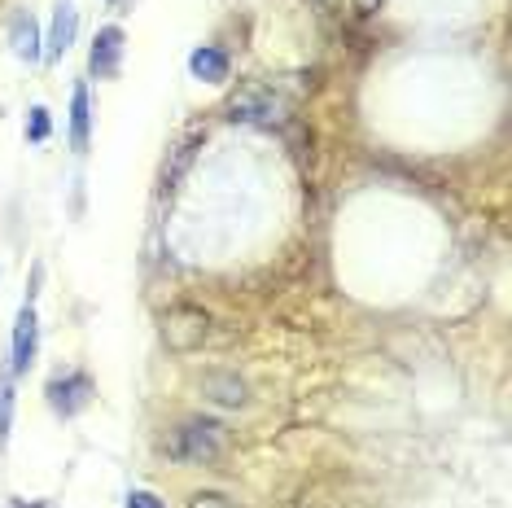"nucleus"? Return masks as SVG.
Returning a JSON list of instances; mask_svg holds the SVG:
<instances>
[{
    "label": "nucleus",
    "instance_id": "obj_1",
    "mask_svg": "<svg viewBox=\"0 0 512 508\" xmlns=\"http://www.w3.org/2000/svg\"><path fill=\"white\" fill-rule=\"evenodd\" d=\"M171 456L184 465H211L224 456V425L219 421H184L171 438Z\"/></svg>",
    "mask_w": 512,
    "mask_h": 508
},
{
    "label": "nucleus",
    "instance_id": "obj_2",
    "mask_svg": "<svg viewBox=\"0 0 512 508\" xmlns=\"http://www.w3.org/2000/svg\"><path fill=\"white\" fill-rule=\"evenodd\" d=\"M206 333H211V316L193 303H180L162 316V342H167V351H197L206 342Z\"/></svg>",
    "mask_w": 512,
    "mask_h": 508
},
{
    "label": "nucleus",
    "instance_id": "obj_3",
    "mask_svg": "<svg viewBox=\"0 0 512 508\" xmlns=\"http://www.w3.org/2000/svg\"><path fill=\"white\" fill-rule=\"evenodd\" d=\"M228 114L237 123H259V127H272V123H281L285 119V101L276 97L272 88H263V84H246L237 92V97L228 101Z\"/></svg>",
    "mask_w": 512,
    "mask_h": 508
},
{
    "label": "nucleus",
    "instance_id": "obj_4",
    "mask_svg": "<svg viewBox=\"0 0 512 508\" xmlns=\"http://www.w3.org/2000/svg\"><path fill=\"white\" fill-rule=\"evenodd\" d=\"M44 395H49V408L57 417H79L92 403V395H97V386H92L88 373H66V377H53Z\"/></svg>",
    "mask_w": 512,
    "mask_h": 508
},
{
    "label": "nucleus",
    "instance_id": "obj_5",
    "mask_svg": "<svg viewBox=\"0 0 512 508\" xmlns=\"http://www.w3.org/2000/svg\"><path fill=\"white\" fill-rule=\"evenodd\" d=\"M36 346H40V325H36V307L31 298L18 311V325H14V377H27L31 364H36Z\"/></svg>",
    "mask_w": 512,
    "mask_h": 508
},
{
    "label": "nucleus",
    "instance_id": "obj_6",
    "mask_svg": "<svg viewBox=\"0 0 512 508\" xmlns=\"http://www.w3.org/2000/svg\"><path fill=\"white\" fill-rule=\"evenodd\" d=\"M119 62H123V31L101 27L97 40H92V49H88V71L97 79H114L119 75Z\"/></svg>",
    "mask_w": 512,
    "mask_h": 508
},
{
    "label": "nucleus",
    "instance_id": "obj_7",
    "mask_svg": "<svg viewBox=\"0 0 512 508\" xmlns=\"http://www.w3.org/2000/svg\"><path fill=\"white\" fill-rule=\"evenodd\" d=\"M79 36V9L71 0H62V5L53 9V27H49V57H62L66 49L75 44Z\"/></svg>",
    "mask_w": 512,
    "mask_h": 508
},
{
    "label": "nucleus",
    "instance_id": "obj_8",
    "mask_svg": "<svg viewBox=\"0 0 512 508\" xmlns=\"http://www.w3.org/2000/svg\"><path fill=\"white\" fill-rule=\"evenodd\" d=\"M9 44H14V53L22 57V62H40V27H36V18L31 14H14L9 18Z\"/></svg>",
    "mask_w": 512,
    "mask_h": 508
},
{
    "label": "nucleus",
    "instance_id": "obj_9",
    "mask_svg": "<svg viewBox=\"0 0 512 508\" xmlns=\"http://www.w3.org/2000/svg\"><path fill=\"white\" fill-rule=\"evenodd\" d=\"M202 395L211 403H224V408H241V403H246V381L232 377V373H206Z\"/></svg>",
    "mask_w": 512,
    "mask_h": 508
},
{
    "label": "nucleus",
    "instance_id": "obj_10",
    "mask_svg": "<svg viewBox=\"0 0 512 508\" xmlns=\"http://www.w3.org/2000/svg\"><path fill=\"white\" fill-rule=\"evenodd\" d=\"M228 53L224 49H211V44H202V49H193V57H189V71L197 75V79H206V84H224L228 79Z\"/></svg>",
    "mask_w": 512,
    "mask_h": 508
},
{
    "label": "nucleus",
    "instance_id": "obj_11",
    "mask_svg": "<svg viewBox=\"0 0 512 508\" xmlns=\"http://www.w3.org/2000/svg\"><path fill=\"white\" fill-rule=\"evenodd\" d=\"M88 136H92V106H88V88L75 84L71 92V149L84 154L88 149Z\"/></svg>",
    "mask_w": 512,
    "mask_h": 508
},
{
    "label": "nucleus",
    "instance_id": "obj_12",
    "mask_svg": "<svg viewBox=\"0 0 512 508\" xmlns=\"http://www.w3.org/2000/svg\"><path fill=\"white\" fill-rule=\"evenodd\" d=\"M9 430H14V377H0V452L9 447Z\"/></svg>",
    "mask_w": 512,
    "mask_h": 508
},
{
    "label": "nucleus",
    "instance_id": "obj_13",
    "mask_svg": "<svg viewBox=\"0 0 512 508\" xmlns=\"http://www.w3.org/2000/svg\"><path fill=\"white\" fill-rule=\"evenodd\" d=\"M27 141H36V145L49 141V110H44V106L31 110V119H27Z\"/></svg>",
    "mask_w": 512,
    "mask_h": 508
},
{
    "label": "nucleus",
    "instance_id": "obj_14",
    "mask_svg": "<svg viewBox=\"0 0 512 508\" xmlns=\"http://www.w3.org/2000/svg\"><path fill=\"white\" fill-rule=\"evenodd\" d=\"M189 508H237V504H232L228 495H219V491H197L189 500Z\"/></svg>",
    "mask_w": 512,
    "mask_h": 508
},
{
    "label": "nucleus",
    "instance_id": "obj_15",
    "mask_svg": "<svg viewBox=\"0 0 512 508\" xmlns=\"http://www.w3.org/2000/svg\"><path fill=\"white\" fill-rule=\"evenodd\" d=\"M123 508H167V500H158L154 491H132L127 495V504Z\"/></svg>",
    "mask_w": 512,
    "mask_h": 508
},
{
    "label": "nucleus",
    "instance_id": "obj_16",
    "mask_svg": "<svg viewBox=\"0 0 512 508\" xmlns=\"http://www.w3.org/2000/svg\"><path fill=\"white\" fill-rule=\"evenodd\" d=\"M351 5H355V14H359V18H372L381 5H386V0H351Z\"/></svg>",
    "mask_w": 512,
    "mask_h": 508
},
{
    "label": "nucleus",
    "instance_id": "obj_17",
    "mask_svg": "<svg viewBox=\"0 0 512 508\" xmlns=\"http://www.w3.org/2000/svg\"><path fill=\"white\" fill-rule=\"evenodd\" d=\"M114 5H119V0H114Z\"/></svg>",
    "mask_w": 512,
    "mask_h": 508
}]
</instances>
